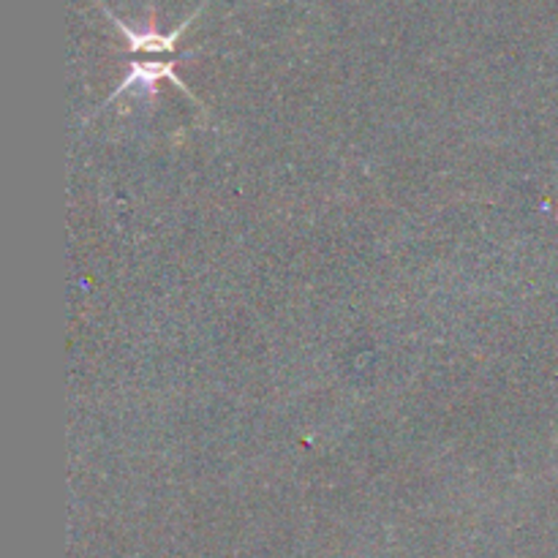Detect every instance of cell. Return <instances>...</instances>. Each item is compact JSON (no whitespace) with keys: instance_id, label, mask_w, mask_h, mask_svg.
<instances>
[{"instance_id":"1","label":"cell","mask_w":558,"mask_h":558,"mask_svg":"<svg viewBox=\"0 0 558 558\" xmlns=\"http://www.w3.org/2000/svg\"><path fill=\"white\" fill-rule=\"evenodd\" d=\"M96 3L101 5L104 14H107L109 20H112L114 25H118V31L123 33L125 41H129L131 52H153V54H161V52H174V44L180 41V36H183V33L189 31L191 22H194L196 16L202 14V9H205V5L210 3V0H202L199 9H194V14L185 16V20L180 22V27H174V31H169V33H158L156 27H147V31H134V27L125 25V22L120 20V16H114L112 11H109L107 5L101 3V0H96Z\"/></svg>"},{"instance_id":"2","label":"cell","mask_w":558,"mask_h":558,"mask_svg":"<svg viewBox=\"0 0 558 558\" xmlns=\"http://www.w3.org/2000/svg\"><path fill=\"white\" fill-rule=\"evenodd\" d=\"M158 80L174 82V85H178L180 90H185V93H189V96L196 101L194 93H191L189 87L183 85V80H180V76L174 74V63H169V60H153V63H131V69H129V74H125L123 85H120L118 90H114L109 98H118L120 93L129 90V87H134V85H147V87H153Z\"/></svg>"}]
</instances>
